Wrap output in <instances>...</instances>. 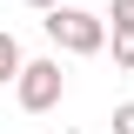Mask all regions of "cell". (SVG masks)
<instances>
[{"label": "cell", "instance_id": "6da1fadb", "mask_svg": "<svg viewBox=\"0 0 134 134\" xmlns=\"http://www.w3.org/2000/svg\"><path fill=\"white\" fill-rule=\"evenodd\" d=\"M40 27H47V40L60 54H100L107 47V14H87V7H47V20H40Z\"/></svg>", "mask_w": 134, "mask_h": 134}, {"label": "cell", "instance_id": "277c9868", "mask_svg": "<svg viewBox=\"0 0 134 134\" xmlns=\"http://www.w3.org/2000/svg\"><path fill=\"white\" fill-rule=\"evenodd\" d=\"M114 67L134 74V27H114Z\"/></svg>", "mask_w": 134, "mask_h": 134}, {"label": "cell", "instance_id": "5b68a950", "mask_svg": "<svg viewBox=\"0 0 134 134\" xmlns=\"http://www.w3.org/2000/svg\"><path fill=\"white\" fill-rule=\"evenodd\" d=\"M107 127H114V134H134V100H121V107H114V121H107Z\"/></svg>", "mask_w": 134, "mask_h": 134}, {"label": "cell", "instance_id": "52a82bcc", "mask_svg": "<svg viewBox=\"0 0 134 134\" xmlns=\"http://www.w3.org/2000/svg\"><path fill=\"white\" fill-rule=\"evenodd\" d=\"M27 7H40V14H47V7H60V0H27Z\"/></svg>", "mask_w": 134, "mask_h": 134}, {"label": "cell", "instance_id": "3957f363", "mask_svg": "<svg viewBox=\"0 0 134 134\" xmlns=\"http://www.w3.org/2000/svg\"><path fill=\"white\" fill-rule=\"evenodd\" d=\"M20 67H27V60H20V40L0 27V81H20Z\"/></svg>", "mask_w": 134, "mask_h": 134}, {"label": "cell", "instance_id": "7a4b0ae2", "mask_svg": "<svg viewBox=\"0 0 134 134\" xmlns=\"http://www.w3.org/2000/svg\"><path fill=\"white\" fill-rule=\"evenodd\" d=\"M60 94H67L60 54H47V60H27V67H20V81H14V100H20V114H47V107H60Z\"/></svg>", "mask_w": 134, "mask_h": 134}, {"label": "cell", "instance_id": "8992f818", "mask_svg": "<svg viewBox=\"0 0 134 134\" xmlns=\"http://www.w3.org/2000/svg\"><path fill=\"white\" fill-rule=\"evenodd\" d=\"M107 20H114V27H134V0H114V7H107Z\"/></svg>", "mask_w": 134, "mask_h": 134}]
</instances>
